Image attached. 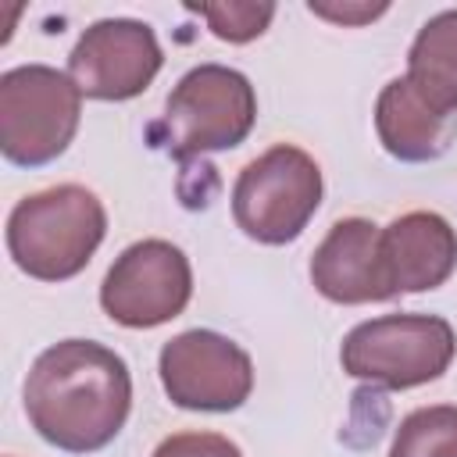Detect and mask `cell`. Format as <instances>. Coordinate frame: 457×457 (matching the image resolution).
<instances>
[{
  "label": "cell",
  "mask_w": 457,
  "mask_h": 457,
  "mask_svg": "<svg viewBox=\"0 0 457 457\" xmlns=\"http://www.w3.org/2000/svg\"><path fill=\"white\" fill-rule=\"evenodd\" d=\"M132 411L129 364L93 339L46 346L25 378V414L32 428L64 453L104 450Z\"/></svg>",
  "instance_id": "cell-1"
},
{
  "label": "cell",
  "mask_w": 457,
  "mask_h": 457,
  "mask_svg": "<svg viewBox=\"0 0 457 457\" xmlns=\"http://www.w3.org/2000/svg\"><path fill=\"white\" fill-rule=\"evenodd\" d=\"M107 232V211L86 186L64 182L21 196L7 218V250L14 264L39 282L75 278Z\"/></svg>",
  "instance_id": "cell-2"
},
{
  "label": "cell",
  "mask_w": 457,
  "mask_h": 457,
  "mask_svg": "<svg viewBox=\"0 0 457 457\" xmlns=\"http://www.w3.org/2000/svg\"><path fill=\"white\" fill-rule=\"evenodd\" d=\"M257 121V93L250 79L225 64L189 68L168 93L154 139L179 161L239 146Z\"/></svg>",
  "instance_id": "cell-3"
},
{
  "label": "cell",
  "mask_w": 457,
  "mask_h": 457,
  "mask_svg": "<svg viewBox=\"0 0 457 457\" xmlns=\"http://www.w3.org/2000/svg\"><path fill=\"white\" fill-rule=\"evenodd\" d=\"M457 353L453 325L439 314H382L346 332L339 364L350 378L382 389H414L439 378Z\"/></svg>",
  "instance_id": "cell-4"
},
{
  "label": "cell",
  "mask_w": 457,
  "mask_h": 457,
  "mask_svg": "<svg viewBox=\"0 0 457 457\" xmlns=\"http://www.w3.org/2000/svg\"><path fill=\"white\" fill-rule=\"evenodd\" d=\"M82 93L68 71L18 64L0 75V150L18 168L57 161L79 132Z\"/></svg>",
  "instance_id": "cell-5"
},
{
  "label": "cell",
  "mask_w": 457,
  "mask_h": 457,
  "mask_svg": "<svg viewBox=\"0 0 457 457\" xmlns=\"http://www.w3.org/2000/svg\"><path fill=\"white\" fill-rule=\"evenodd\" d=\"M321 189L318 161L293 143H278L239 171L232 186V218L250 239L282 246L307 228L321 204Z\"/></svg>",
  "instance_id": "cell-6"
},
{
  "label": "cell",
  "mask_w": 457,
  "mask_h": 457,
  "mask_svg": "<svg viewBox=\"0 0 457 457\" xmlns=\"http://www.w3.org/2000/svg\"><path fill=\"white\" fill-rule=\"evenodd\" d=\"M193 296L189 257L168 239L125 246L104 275L100 307L125 328H157L186 311Z\"/></svg>",
  "instance_id": "cell-7"
},
{
  "label": "cell",
  "mask_w": 457,
  "mask_h": 457,
  "mask_svg": "<svg viewBox=\"0 0 457 457\" xmlns=\"http://www.w3.org/2000/svg\"><path fill=\"white\" fill-rule=\"evenodd\" d=\"M161 386L182 411H236L250 400L253 364L250 353L221 332L189 328L161 346Z\"/></svg>",
  "instance_id": "cell-8"
},
{
  "label": "cell",
  "mask_w": 457,
  "mask_h": 457,
  "mask_svg": "<svg viewBox=\"0 0 457 457\" xmlns=\"http://www.w3.org/2000/svg\"><path fill=\"white\" fill-rule=\"evenodd\" d=\"M164 54L146 21L104 18L93 21L68 54V75L89 100H132L161 71Z\"/></svg>",
  "instance_id": "cell-9"
},
{
  "label": "cell",
  "mask_w": 457,
  "mask_h": 457,
  "mask_svg": "<svg viewBox=\"0 0 457 457\" xmlns=\"http://www.w3.org/2000/svg\"><path fill=\"white\" fill-rule=\"evenodd\" d=\"M382 228L368 218H343L328 228L311 257V282L332 303H371L389 300L382 271Z\"/></svg>",
  "instance_id": "cell-10"
},
{
  "label": "cell",
  "mask_w": 457,
  "mask_h": 457,
  "mask_svg": "<svg viewBox=\"0 0 457 457\" xmlns=\"http://www.w3.org/2000/svg\"><path fill=\"white\" fill-rule=\"evenodd\" d=\"M382 271L389 293H425L457 268V232L436 211H411L382 228Z\"/></svg>",
  "instance_id": "cell-11"
},
{
  "label": "cell",
  "mask_w": 457,
  "mask_h": 457,
  "mask_svg": "<svg viewBox=\"0 0 457 457\" xmlns=\"http://www.w3.org/2000/svg\"><path fill=\"white\" fill-rule=\"evenodd\" d=\"M375 132L386 154L407 164H425L446 154L450 139L457 136V114L439 111L428 104L407 75L382 86L375 100Z\"/></svg>",
  "instance_id": "cell-12"
},
{
  "label": "cell",
  "mask_w": 457,
  "mask_h": 457,
  "mask_svg": "<svg viewBox=\"0 0 457 457\" xmlns=\"http://www.w3.org/2000/svg\"><path fill=\"white\" fill-rule=\"evenodd\" d=\"M407 79L446 114H457V7L428 18L407 54Z\"/></svg>",
  "instance_id": "cell-13"
},
{
  "label": "cell",
  "mask_w": 457,
  "mask_h": 457,
  "mask_svg": "<svg viewBox=\"0 0 457 457\" xmlns=\"http://www.w3.org/2000/svg\"><path fill=\"white\" fill-rule=\"evenodd\" d=\"M389 457H457V407L436 403L411 411L396 425Z\"/></svg>",
  "instance_id": "cell-14"
},
{
  "label": "cell",
  "mask_w": 457,
  "mask_h": 457,
  "mask_svg": "<svg viewBox=\"0 0 457 457\" xmlns=\"http://www.w3.org/2000/svg\"><path fill=\"white\" fill-rule=\"evenodd\" d=\"M189 11H196L211 25V32L218 39H225V43H250L275 18V4H243V0H228V4H189Z\"/></svg>",
  "instance_id": "cell-15"
},
{
  "label": "cell",
  "mask_w": 457,
  "mask_h": 457,
  "mask_svg": "<svg viewBox=\"0 0 457 457\" xmlns=\"http://www.w3.org/2000/svg\"><path fill=\"white\" fill-rule=\"evenodd\" d=\"M154 457H243V453L228 436H218V432H179V436H168L154 450Z\"/></svg>",
  "instance_id": "cell-16"
},
{
  "label": "cell",
  "mask_w": 457,
  "mask_h": 457,
  "mask_svg": "<svg viewBox=\"0 0 457 457\" xmlns=\"http://www.w3.org/2000/svg\"><path fill=\"white\" fill-rule=\"evenodd\" d=\"M311 7V14H321V18H328V21H343V25H361V21H371V18H378L382 11H386V4H378V7H368V4H361V7H328V4H307Z\"/></svg>",
  "instance_id": "cell-17"
}]
</instances>
